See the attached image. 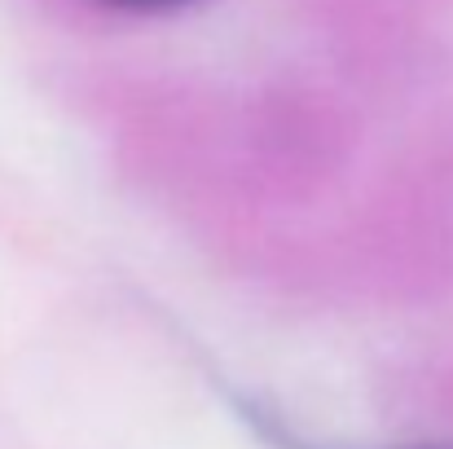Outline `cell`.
I'll return each instance as SVG.
<instances>
[{"instance_id":"cell-1","label":"cell","mask_w":453,"mask_h":449,"mask_svg":"<svg viewBox=\"0 0 453 449\" xmlns=\"http://www.w3.org/2000/svg\"><path fill=\"white\" fill-rule=\"evenodd\" d=\"M111 9H124V13H172V9H189L198 0H102Z\"/></svg>"}]
</instances>
